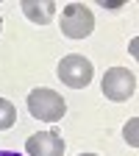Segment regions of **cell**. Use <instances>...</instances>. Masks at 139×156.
I'll return each instance as SVG.
<instances>
[{"mask_svg":"<svg viewBox=\"0 0 139 156\" xmlns=\"http://www.w3.org/2000/svg\"><path fill=\"white\" fill-rule=\"evenodd\" d=\"M0 156H19V153H11V151H0Z\"/></svg>","mask_w":139,"mask_h":156,"instance_id":"obj_9","label":"cell"},{"mask_svg":"<svg viewBox=\"0 0 139 156\" xmlns=\"http://www.w3.org/2000/svg\"><path fill=\"white\" fill-rule=\"evenodd\" d=\"M64 140L56 128L50 131H39V134H31L28 142H25V151L28 156H61L64 153Z\"/></svg>","mask_w":139,"mask_h":156,"instance_id":"obj_5","label":"cell"},{"mask_svg":"<svg viewBox=\"0 0 139 156\" xmlns=\"http://www.w3.org/2000/svg\"><path fill=\"white\" fill-rule=\"evenodd\" d=\"M92 75H95V67H92L89 58L81 56V53H70V56H64L61 62H58V81L67 84L70 89L89 87Z\"/></svg>","mask_w":139,"mask_h":156,"instance_id":"obj_3","label":"cell"},{"mask_svg":"<svg viewBox=\"0 0 139 156\" xmlns=\"http://www.w3.org/2000/svg\"><path fill=\"white\" fill-rule=\"evenodd\" d=\"M17 123V106L6 98H0V131H9Z\"/></svg>","mask_w":139,"mask_h":156,"instance_id":"obj_7","label":"cell"},{"mask_svg":"<svg viewBox=\"0 0 139 156\" xmlns=\"http://www.w3.org/2000/svg\"><path fill=\"white\" fill-rule=\"evenodd\" d=\"M28 112L42 123H58L64 117V112H67V103L56 89L39 87V89H33L28 95Z\"/></svg>","mask_w":139,"mask_h":156,"instance_id":"obj_1","label":"cell"},{"mask_svg":"<svg viewBox=\"0 0 139 156\" xmlns=\"http://www.w3.org/2000/svg\"><path fill=\"white\" fill-rule=\"evenodd\" d=\"M95 31V14L86 3H67L61 9V34L70 39H86Z\"/></svg>","mask_w":139,"mask_h":156,"instance_id":"obj_2","label":"cell"},{"mask_svg":"<svg viewBox=\"0 0 139 156\" xmlns=\"http://www.w3.org/2000/svg\"><path fill=\"white\" fill-rule=\"evenodd\" d=\"M100 89L109 101H128L136 92V75L128 70V67H111L106 70L103 81H100Z\"/></svg>","mask_w":139,"mask_h":156,"instance_id":"obj_4","label":"cell"},{"mask_svg":"<svg viewBox=\"0 0 139 156\" xmlns=\"http://www.w3.org/2000/svg\"><path fill=\"white\" fill-rule=\"evenodd\" d=\"M0 31H3V17H0Z\"/></svg>","mask_w":139,"mask_h":156,"instance_id":"obj_11","label":"cell"},{"mask_svg":"<svg viewBox=\"0 0 139 156\" xmlns=\"http://www.w3.org/2000/svg\"><path fill=\"white\" fill-rule=\"evenodd\" d=\"M19 9H23L25 17L31 20V23H36V25H47L56 17V3L53 0H42V3H39V0H23Z\"/></svg>","mask_w":139,"mask_h":156,"instance_id":"obj_6","label":"cell"},{"mask_svg":"<svg viewBox=\"0 0 139 156\" xmlns=\"http://www.w3.org/2000/svg\"><path fill=\"white\" fill-rule=\"evenodd\" d=\"M81 156H97V153H81Z\"/></svg>","mask_w":139,"mask_h":156,"instance_id":"obj_10","label":"cell"},{"mask_svg":"<svg viewBox=\"0 0 139 156\" xmlns=\"http://www.w3.org/2000/svg\"><path fill=\"white\" fill-rule=\"evenodd\" d=\"M136 117H134V120H128V126H125V140H128V145L131 148H136Z\"/></svg>","mask_w":139,"mask_h":156,"instance_id":"obj_8","label":"cell"}]
</instances>
